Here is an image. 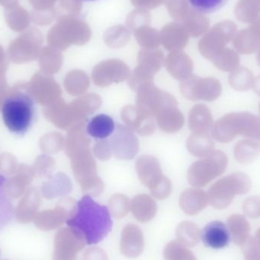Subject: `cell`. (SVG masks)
Listing matches in <instances>:
<instances>
[{
	"mask_svg": "<svg viewBox=\"0 0 260 260\" xmlns=\"http://www.w3.org/2000/svg\"><path fill=\"white\" fill-rule=\"evenodd\" d=\"M115 130V123L110 116L99 114L93 117L88 126L87 133L94 139H107Z\"/></svg>",
	"mask_w": 260,
	"mask_h": 260,
	"instance_id": "19",
	"label": "cell"
},
{
	"mask_svg": "<svg viewBox=\"0 0 260 260\" xmlns=\"http://www.w3.org/2000/svg\"><path fill=\"white\" fill-rule=\"evenodd\" d=\"M233 41L235 50L241 54H252L260 47V15L247 28L237 32Z\"/></svg>",
	"mask_w": 260,
	"mask_h": 260,
	"instance_id": "13",
	"label": "cell"
},
{
	"mask_svg": "<svg viewBox=\"0 0 260 260\" xmlns=\"http://www.w3.org/2000/svg\"><path fill=\"white\" fill-rule=\"evenodd\" d=\"M253 73L246 67H238L231 73L229 77V85L236 91H247L253 85Z\"/></svg>",
	"mask_w": 260,
	"mask_h": 260,
	"instance_id": "27",
	"label": "cell"
},
{
	"mask_svg": "<svg viewBox=\"0 0 260 260\" xmlns=\"http://www.w3.org/2000/svg\"><path fill=\"white\" fill-rule=\"evenodd\" d=\"M188 123L193 134H208L213 124V117L210 110L202 104L195 105L189 111Z\"/></svg>",
	"mask_w": 260,
	"mask_h": 260,
	"instance_id": "17",
	"label": "cell"
},
{
	"mask_svg": "<svg viewBox=\"0 0 260 260\" xmlns=\"http://www.w3.org/2000/svg\"><path fill=\"white\" fill-rule=\"evenodd\" d=\"M186 148L196 157H205L215 151V143L208 134H192L186 141Z\"/></svg>",
	"mask_w": 260,
	"mask_h": 260,
	"instance_id": "22",
	"label": "cell"
},
{
	"mask_svg": "<svg viewBox=\"0 0 260 260\" xmlns=\"http://www.w3.org/2000/svg\"><path fill=\"white\" fill-rule=\"evenodd\" d=\"M136 92V108L146 117L154 118L163 108L178 105L174 96L159 89L154 83L143 85Z\"/></svg>",
	"mask_w": 260,
	"mask_h": 260,
	"instance_id": "5",
	"label": "cell"
},
{
	"mask_svg": "<svg viewBox=\"0 0 260 260\" xmlns=\"http://www.w3.org/2000/svg\"><path fill=\"white\" fill-rule=\"evenodd\" d=\"M18 0H0V5L8 10L18 6Z\"/></svg>",
	"mask_w": 260,
	"mask_h": 260,
	"instance_id": "33",
	"label": "cell"
},
{
	"mask_svg": "<svg viewBox=\"0 0 260 260\" xmlns=\"http://www.w3.org/2000/svg\"><path fill=\"white\" fill-rule=\"evenodd\" d=\"M102 99L99 94L90 93L76 99L70 107L72 114L77 123L86 121L88 116L102 106Z\"/></svg>",
	"mask_w": 260,
	"mask_h": 260,
	"instance_id": "16",
	"label": "cell"
},
{
	"mask_svg": "<svg viewBox=\"0 0 260 260\" xmlns=\"http://www.w3.org/2000/svg\"><path fill=\"white\" fill-rule=\"evenodd\" d=\"M237 33V26L234 21L228 20L218 23L212 33L201 44V51L206 58L212 59L234 39Z\"/></svg>",
	"mask_w": 260,
	"mask_h": 260,
	"instance_id": "9",
	"label": "cell"
},
{
	"mask_svg": "<svg viewBox=\"0 0 260 260\" xmlns=\"http://www.w3.org/2000/svg\"><path fill=\"white\" fill-rule=\"evenodd\" d=\"M252 88H253L255 92H256L258 95L260 96V76H258L257 77L254 78Z\"/></svg>",
	"mask_w": 260,
	"mask_h": 260,
	"instance_id": "34",
	"label": "cell"
},
{
	"mask_svg": "<svg viewBox=\"0 0 260 260\" xmlns=\"http://www.w3.org/2000/svg\"><path fill=\"white\" fill-rule=\"evenodd\" d=\"M123 121L133 131L140 136H151L155 131L156 125L154 118L141 114L134 105H126L121 111Z\"/></svg>",
	"mask_w": 260,
	"mask_h": 260,
	"instance_id": "14",
	"label": "cell"
},
{
	"mask_svg": "<svg viewBox=\"0 0 260 260\" xmlns=\"http://www.w3.org/2000/svg\"><path fill=\"white\" fill-rule=\"evenodd\" d=\"M259 13L257 0H239L235 6V16L241 22L250 24L259 16Z\"/></svg>",
	"mask_w": 260,
	"mask_h": 260,
	"instance_id": "24",
	"label": "cell"
},
{
	"mask_svg": "<svg viewBox=\"0 0 260 260\" xmlns=\"http://www.w3.org/2000/svg\"><path fill=\"white\" fill-rule=\"evenodd\" d=\"M7 178L0 174V230L6 227L15 216V207L7 191Z\"/></svg>",
	"mask_w": 260,
	"mask_h": 260,
	"instance_id": "21",
	"label": "cell"
},
{
	"mask_svg": "<svg viewBox=\"0 0 260 260\" xmlns=\"http://www.w3.org/2000/svg\"><path fill=\"white\" fill-rule=\"evenodd\" d=\"M171 190V180L168 178V177H165L163 181L154 189V190L151 191L152 193L154 194V196H157V197H166L168 194L170 193Z\"/></svg>",
	"mask_w": 260,
	"mask_h": 260,
	"instance_id": "31",
	"label": "cell"
},
{
	"mask_svg": "<svg viewBox=\"0 0 260 260\" xmlns=\"http://www.w3.org/2000/svg\"><path fill=\"white\" fill-rule=\"evenodd\" d=\"M85 121L75 125L69 135L67 151L72 159L75 177L84 192L99 193L103 189L102 179L98 176L97 165L90 150L89 138Z\"/></svg>",
	"mask_w": 260,
	"mask_h": 260,
	"instance_id": "2",
	"label": "cell"
},
{
	"mask_svg": "<svg viewBox=\"0 0 260 260\" xmlns=\"http://www.w3.org/2000/svg\"><path fill=\"white\" fill-rule=\"evenodd\" d=\"M228 0H189V4L200 13L209 14L219 10Z\"/></svg>",
	"mask_w": 260,
	"mask_h": 260,
	"instance_id": "29",
	"label": "cell"
},
{
	"mask_svg": "<svg viewBox=\"0 0 260 260\" xmlns=\"http://www.w3.org/2000/svg\"><path fill=\"white\" fill-rule=\"evenodd\" d=\"M129 77V69L118 61H108L97 66L92 72V80L99 87H108L124 82Z\"/></svg>",
	"mask_w": 260,
	"mask_h": 260,
	"instance_id": "11",
	"label": "cell"
},
{
	"mask_svg": "<svg viewBox=\"0 0 260 260\" xmlns=\"http://www.w3.org/2000/svg\"><path fill=\"white\" fill-rule=\"evenodd\" d=\"M244 136L260 140V117H255Z\"/></svg>",
	"mask_w": 260,
	"mask_h": 260,
	"instance_id": "32",
	"label": "cell"
},
{
	"mask_svg": "<svg viewBox=\"0 0 260 260\" xmlns=\"http://www.w3.org/2000/svg\"><path fill=\"white\" fill-rule=\"evenodd\" d=\"M109 142L113 154L120 160H131L139 152V139L128 126L117 125Z\"/></svg>",
	"mask_w": 260,
	"mask_h": 260,
	"instance_id": "10",
	"label": "cell"
},
{
	"mask_svg": "<svg viewBox=\"0 0 260 260\" xmlns=\"http://www.w3.org/2000/svg\"><path fill=\"white\" fill-rule=\"evenodd\" d=\"M2 116L5 126L10 133L15 136H24L35 124V100L24 92L12 94L3 102Z\"/></svg>",
	"mask_w": 260,
	"mask_h": 260,
	"instance_id": "3",
	"label": "cell"
},
{
	"mask_svg": "<svg viewBox=\"0 0 260 260\" xmlns=\"http://www.w3.org/2000/svg\"><path fill=\"white\" fill-rule=\"evenodd\" d=\"M67 224L78 238L88 245H93L109 235L113 221L108 208L87 195L78 202Z\"/></svg>",
	"mask_w": 260,
	"mask_h": 260,
	"instance_id": "1",
	"label": "cell"
},
{
	"mask_svg": "<svg viewBox=\"0 0 260 260\" xmlns=\"http://www.w3.org/2000/svg\"><path fill=\"white\" fill-rule=\"evenodd\" d=\"M168 70L177 80H185L192 76V62L183 56L182 58H173L168 63Z\"/></svg>",
	"mask_w": 260,
	"mask_h": 260,
	"instance_id": "28",
	"label": "cell"
},
{
	"mask_svg": "<svg viewBox=\"0 0 260 260\" xmlns=\"http://www.w3.org/2000/svg\"><path fill=\"white\" fill-rule=\"evenodd\" d=\"M136 169L140 181L151 191L166 177L162 174L160 163L154 156H140L136 160Z\"/></svg>",
	"mask_w": 260,
	"mask_h": 260,
	"instance_id": "12",
	"label": "cell"
},
{
	"mask_svg": "<svg viewBox=\"0 0 260 260\" xmlns=\"http://www.w3.org/2000/svg\"><path fill=\"white\" fill-rule=\"evenodd\" d=\"M251 180L244 173L236 172L218 180L210 189V195L215 203L229 201L235 194L244 193L250 189Z\"/></svg>",
	"mask_w": 260,
	"mask_h": 260,
	"instance_id": "8",
	"label": "cell"
},
{
	"mask_svg": "<svg viewBox=\"0 0 260 260\" xmlns=\"http://www.w3.org/2000/svg\"><path fill=\"white\" fill-rule=\"evenodd\" d=\"M155 118L159 128L165 133H176L184 126V117L177 105H170L163 108Z\"/></svg>",
	"mask_w": 260,
	"mask_h": 260,
	"instance_id": "18",
	"label": "cell"
},
{
	"mask_svg": "<svg viewBox=\"0 0 260 260\" xmlns=\"http://www.w3.org/2000/svg\"><path fill=\"white\" fill-rule=\"evenodd\" d=\"M67 91L73 95H83L90 86V80L86 73L80 70L73 71L66 79Z\"/></svg>",
	"mask_w": 260,
	"mask_h": 260,
	"instance_id": "25",
	"label": "cell"
},
{
	"mask_svg": "<svg viewBox=\"0 0 260 260\" xmlns=\"http://www.w3.org/2000/svg\"><path fill=\"white\" fill-rule=\"evenodd\" d=\"M229 159L225 153L215 150L201 160L194 162L187 173L188 182L193 186H205L227 169Z\"/></svg>",
	"mask_w": 260,
	"mask_h": 260,
	"instance_id": "4",
	"label": "cell"
},
{
	"mask_svg": "<svg viewBox=\"0 0 260 260\" xmlns=\"http://www.w3.org/2000/svg\"><path fill=\"white\" fill-rule=\"evenodd\" d=\"M258 4H259V9H260V0H257Z\"/></svg>",
	"mask_w": 260,
	"mask_h": 260,
	"instance_id": "37",
	"label": "cell"
},
{
	"mask_svg": "<svg viewBox=\"0 0 260 260\" xmlns=\"http://www.w3.org/2000/svg\"><path fill=\"white\" fill-rule=\"evenodd\" d=\"M235 160L242 165L253 163L260 155V144L252 139L240 141L234 148Z\"/></svg>",
	"mask_w": 260,
	"mask_h": 260,
	"instance_id": "20",
	"label": "cell"
},
{
	"mask_svg": "<svg viewBox=\"0 0 260 260\" xmlns=\"http://www.w3.org/2000/svg\"><path fill=\"white\" fill-rule=\"evenodd\" d=\"M201 238L205 246L215 250L224 248L231 241L229 229L221 221H214L206 224L202 231Z\"/></svg>",
	"mask_w": 260,
	"mask_h": 260,
	"instance_id": "15",
	"label": "cell"
},
{
	"mask_svg": "<svg viewBox=\"0 0 260 260\" xmlns=\"http://www.w3.org/2000/svg\"><path fill=\"white\" fill-rule=\"evenodd\" d=\"M94 155L99 159V160H108L112 155V149H111V144H110L109 139H103L99 141L94 145Z\"/></svg>",
	"mask_w": 260,
	"mask_h": 260,
	"instance_id": "30",
	"label": "cell"
},
{
	"mask_svg": "<svg viewBox=\"0 0 260 260\" xmlns=\"http://www.w3.org/2000/svg\"><path fill=\"white\" fill-rule=\"evenodd\" d=\"M259 112H260V104H259Z\"/></svg>",
	"mask_w": 260,
	"mask_h": 260,
	"instance_id": "38",
	"label": "cell"
},
{
	"mask_svg": "<svg viewBox=\"0 0 260 260\" xmlns=\"http://www.w3.org/2000/svg\"><path fill=\"white\" fill-rule=\"evenodd\" d=\"M180 92L188 100L214 102L221 95L222 86L215 78H200L191 76L181 81Z\"/></svg>",
	"mask_w": 260,
	"mask_h": 260,
	"instance_id": "7",
	"label": "cell"
},
{
	"mask_svg": "<svg viewBox=\"0 0 260 260\" xmlns=\"http://www.w3.org/2000/svg\"><path fill=\"white\" fill-rule=\"evenodd\" d=\"M30 20L29 12L18 5L6 11V23L14 31L21 32L27 30Z\"/></svg>",
	"mask_w": 260,
	"mask_h": 260,
	"instance_id": "23",
	"label": "cell"
},
{
	"mask_svg": "<svg viewBox=\"0 0 260 260\" xmlns=\"http://www.w3.org/2000/svg\"><path fill=\"white\" fill-rule=\"evenodd\" d=\"M257 62H258V64H259V67H260V47H259V50H258Z\"/></svg>",
	"mask_w": 260,
	"mask_h": 260,
	"instance_id": "35",
	"label": "cell"
},
{
	"mask_svg": "<svg viewBox=\"0 0 260 260\" xmlns=\"http://www.w3.org/2000/svg\"><path fill=\"white\" fill-rule=\"evenodd\" d=\"M212 61L218 70L232 73L239 67L241 58L235 50L224 48L212 58Z\"/></svg>",
	"mask_w": 260,
	"mask_h": 260,
	"instance_id": "26",
	"label": "cell"
},
{
	"mask_svg": "<svg viewBox=\"0 0 260 260\" xmlns=\"http://www.w3.org/2000/svg\"><path fill=\"white\" fill-rule=\"evenodd\" d=\"M83 1H86V2H94V1H97V0H83Z\"/></svg>",
	"mask_w": 260,
	"mask_h": 260,
	"instance_id": "36",
	"label": "cell"
},
{
	"mask_svg": "<svg viewBox=\"0 0 260 260\" xmlns=\"http://www.w3.org/2000/svg\"><path fill=\"white\" fill-rule=\"evenodd\" d=\"M254 115L247 112L231 113L220 118L212 128V136L221 143H229L238 135L244 136Z\"/></svg>",
	"mask_w": 260,
	"mask_h": 260,
	"instance_id": "6",
	"label": "cell"
}]
</instances>
